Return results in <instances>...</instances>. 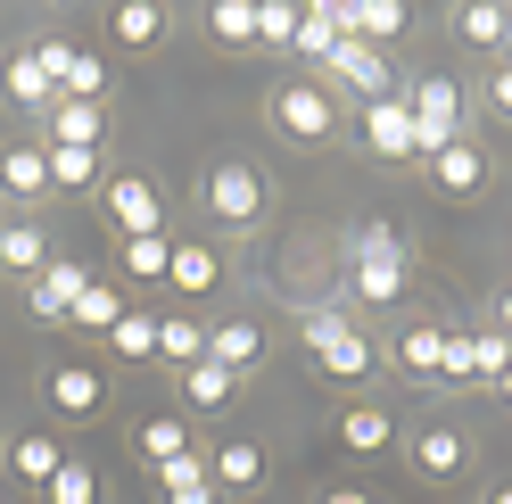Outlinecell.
Returning <instances> with one entry per match:
<instances>
[{
	"instance_id": "36",
	"label": "cell",
	"mask_w": 512,
	"mask_h": 504,
	"mask_svg": "<svg viewBox=\"0 0 512 504\" xmlns=\"http://www.w3.org/2000/svg\"><path fill=\"white\" fill-rule=\"evenodd\" d=\"M91 182H100V149H50V191H91Z\"/></svg>"
},
{
	"instance_id": "31",
	"label": "cell",
	"mask_w": 512,
	"mask_h": 504,
	"mask_svg": "<svg viewBox=\"0 0 512 504\" xmlns=\"http://www.w3.org/2000/svg\"><path fill=\"white\" fill-rule=\"evenodd\" d=\"M116 265L133 273V281H166V265H174V240H166V232H149V240H116Z\"/></svg>"
},
{
	"instance_id": "19",
	"label": "cell",
	"mask_w": 512,
	"mask_h": 504,
	"mask_svg": "<svg viewBox=\"0 0 512 504\" xmlns=\"http://www.w3.org/2000/svg\"><path fill=\"white\" fill-rule=\"evenodd\" d=\"M50 265V232L34 224V215H9V224H0V273H25L34 281Z\"/></svg>"
},
{
	"instance_id": "45",
	"label": "cell",
	"mask_w": 512,
	"mask_h": 504,
	"mask_svg": "<svg viewBox=\"0 0 512 504\" xmlns=\"http://www.w3.org/2000/svg\"><path fill=\"white\" fill-rule=\"evenodd\" d=\"M496 397H504V405H512V364H504V381H496Z\"/></svg>"
},
{
	"instance_id": "11",
	"label": "cell",
	"mask_w": 512,
	"mask_h": 504,
	"mask_svg": "<svg viewBox=\"0 0 512 504\" xmlns=\"http://www.w3.org/2000/svg\"><path fill=\"white\" fill-rule=\"evenodd\" d=\"M405 455H413V471H422V480L446 488V480H463V471H471V438H463L455 422H430V430H413Z\"/></svg>"
},
{
	"instance_id": "6",
	"label": "cell",
	"mask_w": 512,
	"mask_h": 504,
	"mask_svg": "<svg viewBox=\"0 0 512 504\" xmlns=\"http://www.w3.org/2000/svg\"><path fill=\"white\" fill-rule=\"evenodd\" d=\"M100 207H108L116 240H149V232H166V191H157L149 174H108Z\"/></svg>"
},
{
	"instance_id": "17",
	"label": "cell",
	"mask_w": 512,
	"mask_h": 504,
	"mask_svg": "<svg viewBox=\"0 0 512 504\" xmlns=\"http://www.w3.org/2000/svg\"><path fill=\"white\" fill-rule=\"evenodd\" d=\"M0 463H9V471H17V480H25V488H50V471H58V463H67V447H58V438H50V430H17V438H9V447H0Z\"/></svg>"
},
{
	"instance_id": "3",
	"label": "cell",
	"mask_w": 512,
	"mask_h": 504,
	"mask_svg": "<svg viewBox=\"0 0 512 504\" xmlns=\"http://www.w3.org/2000/svg\"><path fill=\"white\" fill-rule=\"evenodd\" d=\"M298 339H306V356H314V372H331V381H372V339L356 331V314H339V306H314L306 323H298Z\"/></svg>"
},
{
	"instance_id": "20",
	"label": "cell",
	"mask_w": 512,
	"mask_h": 504,
	"mask_svg": "<svg viewBox=\"0 0 512 504\" xmlns=\"http://www.w3.org/2000/svg\"><path fill=\"white\" fill-rule=\"evenodd\" d=\"M157 496H166V504H223V488H215V471H207V455H199V447H190L182 463L157 471Z\"/></svg>"
},
{
	"instance_id": "34",
	"label": "cell",
	"mask_w": 512,
	"mask_h": 504,
	"mask_svg": "<svg viewBox=\"0 0 512 504\" xmlns=\"http://www.w3.org/2000/svg\"><path fill=\"white\" fill-rule=\"evenodd\" d=\"M207 34H215L223 50H248V42H256V0H215V9H207Z\"/></svg>"
},
{
	"instance_id": "29",
	"label": "cell",
	"mask_w": 512,
	"mask_h": 504,
	"mask_svg": "<svg viewBox=\"0 0 512 504\" xmlns=\"http://www.w3.org/2000/svg\"><path fill=\"white\" fill-rule=\"evenodd\" d=\"M232 397H240V372H223L215 356L182 372V405H199V414H223V405H232Z\"/></svg>"
},
{
	"instance_id": "9",
	"label": "cell",
	"mask_w": 512,
	"mask_h": 504,
	"mask_svg": "<svg viewBox=\"0 0 512 504\" xmlns=\"http://www.w3.org/2000/svg\"><path fill=\"white\" fill-rule=\"evenodd\" d=\"M83 281H91V265L50 257L34 281H25V314H34V323H67V314H75V298H83Z\"/></svg>"
},
{
	"instance_id": "32",
	"label": "cell",
	"mask_w": 512,
	"mask_h": 504,
	"mask_svg": "<svg viewBox=\"0 0 512 504\" xmlns=\"http://www.w3.org/2000/svg\"><path fill=\"white\" fill-rule=\"evenodd\" d=\"M108 348H116L124 364H157V314H141V306H124V323L108 331Z\"/></svg>"
},
{
	"instance_id": "33",
	"label": "cell",
	"mask_w": 512,
	"mask_h": 504,
	"mask_svg": "<svg viewBox=\"0 0 512 504\" xmlns=\"http://www.w3.org/2000/svg\"><path fill=\"white\" fill-rule=\"evenodd\" d=\"M100 91H108V58L100 50H75L67 75H58V100H91V108H100Z\"/></svg>"
},
{
	"instance_id": "13",
	"label": "cell",
	"mask_w": 512,
	"mask_h": 504,
	"mask_svg": "<svg viewBox=\"0 0 512 504\" xmlns=\"http://www.w3.org/2000/svg\"><path fill=\"white\" fill-rule=\"evenodd\" d=\"M339 34L389 50V42L405 34V0H339Z\"/></svg>"
},
{
	"instance_id": "35",
	"label": "cell",
	"mask_w": 512,
	"mask_h": 504,
	"mask_svg": "<svg viewBox=\"0 0 512 504\" xmlns=\"http://www.w3.org/2000/svg\"><path fill=\"white\" fill-rule=\"evenodd\" d=\"M504 17L512 9H496V0H471V9H455V34L471 50H504Z\"/></svg>"
},
{
	"instance_id": "7",
	"label": "cell",
	"mask_w": 512,
	"mask_h": 504,
	"mask_svg": "<svg viewBox=\"0 0 512 504\" xmlns=\"http://www.w3.org/2000/svg\"><path fill=\"white\" fill-rule=\"evenodd\" d=\"M323 75H331V100L347 91V100L372 108V100H389V75H397V67H389V50H372V42H339Z\"/></svg>"
},
{
	"instance_id": "14",
	"label": "cell",
	"mask_w": 512,
	"mask_h": 504,
	"mask_svg": "<svg viewBox=\"0 0 512 504\" xmlns=\"http://www.w3.org/2000/svg\"><path fill=\"white\" fill-rule=\"evenodd\" d=\"M166 34H174V17L157 9V0H116V9H108V42L116 50H157Z\"/></svg>"
},
{
	"instance_id": "5",
	"label": "cell",
	"mask_w": 512,
	"mask_h": 504,
	"mask_svg": "<svg viewBox=\"0 0 512 504\" xmlns=\"http://www.w3.org/2000/svg\"><path fill=\"white\" fill-rule=\"evenodd\" d=\"M199 199H207V215L215 224H256L265 215V174L248 166V157H223V166H207V182H199Z\"/></svg>"
},
{
	"instance_id": "26",
	"label": "cell",
	"mask_w": 512,
	"mask_h": 504,
	"mask_svg": "<svg viewBox=\"0 0 512 504\" xmlns=\"http://www.w3.org/2000/svg\"><path fill=\"white\" fill-rule=\"evenodd\" d=\"M67 323H75V331H91V339H108V331L124 323V290H116V281H100V273H91V281H83V298H75V314H67Z\"/></svg>"
},
{
	"instance_id": "8",
	"label": "cell",
	"mask_w": 512,
	"mask_h": 504,
	"mask_svg": "<svg viewBox=\"0 0 512 504\" xmlns=\"http://www.w3.org/2000/svg\"><path fill=\"white\" fill-rule=\"evenodd\" d=\"M42 397H50L67 422H100V405H108V372H100V364H83V356H67V364H50V372H42Z\"/></svg>"
},
{
	"instance_id": "21",
	"label": "cell",
	"mask_w": 512,
	"mask_h": 504,
	"mask_svg": "<svg viewBox=\"0 0 512 504\" xmlns=\"http://www.w3.org/2000/svg\"><path fill=\"white\" fill-rule=\"evenodd\" d=\"M339 447H347V455L397 447V414H389V405H347V414H339Z\"/></svg>"
},
{
	"instance_id": "12",
	"label": "cell",
	"mask_w": 512,
	"mask_h": 504,
	"mask_svg": "<svg viewBox=\"0 0 512 504\" xmlns=\"http://www.w3.org/2000/svg\"><path fill=\"white\" fill-rule=\"evenodd\" d=\"M0 199H17V207L50 199V149L42 141H9L0 149Z\"/></svg>"
},
{
	"instance_id": "10",
	"label": "cell",
	"mask_w": 512,
	"mask_h": 504,
	"mask_svg": "<svg viewBox=\"0 0 512 504\" xmlns=\"http://www.w3.org/2000/svg\"><path fill=\"white\" fill-rule=\"evenodd\" d=\"M364 149L380 157V166H405V157H422V149H413V108H405V91H389V100H372V108H364Z\"/></svg>"
},
{
	"instance_id": "4",
	"label": "cell",
	"mask_w": 512,
	"mask_h": 504,
	"mask_svg": "<svg viewBox=\"0 0 512 504\" xmlns=\"http://www.w3.org/2000/svg\"><path fill=\"white\" fill-rule=\"evenodd\" d=\"M405 108H413V149L422 157H438L446 141H463V83L455 75H413L405 83Z\"/></svg>"
},
{
	"instance_id": "41",
	"label": "cell",
	"mask_w": 512,
	"mask_h": 504,
	"mask_svg": "<svg viewBox=\"0 0 512 504\" xmlns=\"http://www.w3.org/2000/svg\"><path fill=\"white\" fill-rule=\"evenodd\" d=\"M488 331L512 339V281H496V290H488Z\"/></svg>"
},
{
	"instance_id": "28",
	"label": "cell",
	"mask_w": 512,
	"mask_h": 504,
	"mask_svg": "<svg viewBox=\"0 0 512 504\" xmlns=\"http://www.w3.org/2000/svg\"><path fill=\"white\" fill-rule=\"evenodd\" d=\"M207 471H215V488H256L265 480V447H256V438H223L207 455Z\"/></svg>"
},
{
	"instance_id": "23",
	"label": "cell",
	"mask_w": 512,
	"mask_h": 504,
	"mask_svg": "<svg viewBox=\"0 0 512 504\" xmlns=\"http://www.w3.org/2000/svg\"><path fill=\"white\" fill-rule=\"evenodd\" d=\"M166 281H174L182 298H207L215 281H223V257H215L207 240H174V265H166Z\"/></svg>"
},
{
	"instance_id": "42",
	"label": "cell",
	"mask_w": 512,
	"mask_h": 504,
	"mask_svg": "<svg viewBox=\"0 0 512 504\" xmlns=\"http://www.w3.org/2000/svg\"><path fill=\"white\" fill-rule=\"evenodd\" d=\"M488 116H504V124H512V58L488 75Z\"/></svg>"
},
{
	"instance_id": "44",
	"label": "cell",
	"mask_w": 512,
	"mask_h": 504,
	"mask_svg": "<svg viewBox=\"0 0 512 504\" xmlns=\"http://www.w3.org/2000/svg\"><path fill=\"white\" fill-rule=\"evenodd\" d=\"M488 504H512V480H496V488H488Z\"/></svg>"
},
{
	"instance_id": "46",
	"label": "cell",
	"mask_w": 512,
	"mask_h": 504,
	"mask_svg": "<svg viewBox=\"0 0 512 504\" xmlns=\"http://www.w3.org/2000/svg\"><path fill=\"white\" fill-rule=\"evenodd\" d=\"M504 50H512V17H504Z\"/></svg>"
},
{
	"instance_id": "37",
	"label": "cell",
	"mask_w": 512,
	"mask_h": 504,
	"mask_svg": "<svg viewBox=\"0 0 512 504\" xmlns=\"http://www.w3.org/2000/svg\"><path fill=\"white\" fill-rule=\"evenodd\" d=\"M438 381H455V389H479V331H446Z\"/></svg>"
},
{
	"instance_id": "24",
	"label": "cell",
	"mask_w": 512,
	"mask_h": 504,
	"mask_svg": "<svg viewBox=\"0 0 512 504\" xmlns=\"http://www.w3.org/2000/svg\"><path fill=\"white\" fill-rule=\"evenodd\" d=\"M133 447H141V463H149V471H166V463H182V455H190V422H182V414H149V422L133 430Z\"/></svg>"
},
{
	"instance_id": "38",
	"label": "cell",
	"mask_w": 512,
	"mask_h": 504,
	"mask_svg": "<svg viewBox=\"0 0 512 504\" xmlns=\"http://www.w3.org/2000/svg\"><path fill=\"white\" fill-rule=\"evenodd\" d=\"M42 496H50V504H100V471L67 455V463L50 471V488H42Z\"/></svg>"
},
{
	"instance_id": "15",
	"label": "cell",
	"mask_w": 512,
	"mask_h": 504,
	"mask_svg": "<svg viewBox=\"0 0 512 504\" xmlns=\"http://www.w3.org/2000/svg\"><path fill=\"white\" fill-rule=\"evenodd\" d=\"M50 149H108V108L50 100Z\"/></svg>"
},
{
	"instance_id": "2",
	"label": "cell",
	"mask_w": 512,
	"mask_h": 504,
	"mask_svg": "<svg viewBox=\"0 0 512 504\" xmlns=\"http://www.w3.org/2000/svg\"><path fill=\"white\" fill-rule=\"evenodd\" d=\"M265 116H273V133L298 141V149H331V141H339V100H331V83H314V75L273 83Z\"/></svg>"
},
{
	"instance_id": "18",
	"label": "cell",
	"mask_w": 512,
	"mask_h": 504,
	"mask_svg": "<svg viewBox=\"0 0 512 504\" xmlns=\"http://www.w3.org/2000/svg\"><path fill=\"white\" fill-rule=\"evenodd\" d=\"M207 356H215L223 372H240V381H248V372L265 364V331H256L248 314H232V323H215V331H207Z\"/></svg>"
},
{
	"instance_id": "16",
	"label": "cell",
	"mask_w": 512,
	"mask_h": 504,
	"mask_svg": "<svg viewBox=\"0 0 512 504\" xmlns=\"http://www.w3.org/2000/svg\"><path fill=\"white\" fill-rule=\"evenodd\" d=\"M430 182H438L446 199H471L479 182H488V149H479V141H446V149L430 157Z\"/></svg>"
},
{
	"instance_id": "39",
	"label": "cell",
	"mask_w": 512,
	"mask_h": 504,
	"mask_svg": "<svg viewBox=\"0 0 512 504\" xmlns=\"http://www.w3.org/2000/svg\"><path fill=\"white\" fill-rule=\"evenodd\" d=\"M256 42H265V50H290L298 42V9H290V0H256Z\"/></svg>"
},
{
	"instance_id": "27",
	"label": "cell",
	"mask_w": 512,
	"mask_h": 504,
	"mask_svg": "<svg viewBox=\"0 0 512 504\" xmlns=\"http://www.w3.org/2000/svg\"><path fill=\"white\" fill-rule=\"evenodd\" d=\"M157 364H174V372L207 364V331L190 323V314H157Z\"/></svg>"
},
{
	"instance_id": "25",
	"label": "cell",
	"mask_w": 512,
	"mask_h": 504,
	"mask_svg": "<svg viewBox=\"0 0 512 504\" xmlns=\"http://www.w3.org/2000/svg\"><path fill=\"white\" fill-rule=\"evenodd\" d=\"M0 91H9V100H17L25 116H50V100H58V83L34 67V50H17L9 67H0Z\"/></svg>"
},
{
	"instance_id": "40",
	"label": "cell",
	"mask_w": 512,
	"mask_h": 504,
	"mask_svg": "<svg viewBox=\"0 0 512 504\" xmlns=\"http://www.w3.org/2000/svg\"><path fill=\"white\" fill-rule=\"evenodd\" d=\"M67 58H75V42H58V34H50V42H34V67H42L50 83H58V75H67Z\"/></svg>"
},
{
	"instance_id": "1",
	"label": "cell",
	"mask_w": 512,
	"mask_h": 504,
	"mask_svg": "<svg viewBox=\"0 0 512 504\" xmlns=\"http://www.w3.org/2000/svg\"><path fill=\"white\" fill-rule=\"evenodd\" d=\"M405 240L397 224H356V240H347V290H356L364 306H397L405 298Z\"/></svg>"
},
{
	"instance_id": "43",
	"label": "cell",
	"mask_w": 512,
	"mask_h": 504,
	"mask_svg": "<svg viewBox=\"0 0 512 504\" xmlns=\"http://www.w3.org/2000/svg\"><path fill=\"white\" fill-rule=\"evenodd\" d=\"M314 504H380V496H364V488H347V480H339V488H323Z\"/></svg>"
},
{
	"instance_id": "30",
	"label": "cell",
	"mask_w": 512,
	"mask_h": 504,
	"mask_svg": "<svg viewBox=\"0 0 512 504\" xmlns=\"http://www.w3.org/2000/svg\"><path fill=\"white\" fill-rule=\"evenodd\" d=\"M438 356H446V331H438V323L397 331V372H413V381H438Z\"/></svg>"
},
{
	"instance_id": "22",
	"label": "cell",
	"mask_w": 512,
	"mask_h": 504,
	"mask_svg": "<svg viewBox=\"0 0 512 504\" xmlns=\"http://www.w3.org/2000/svg\"><path fill=\"white\" fill-rule=\"evenodd\" d=\"M347 34H339V0H306V9H298V58H314V67H331V50H339Z\"/></svg>"
}]
</instances>
